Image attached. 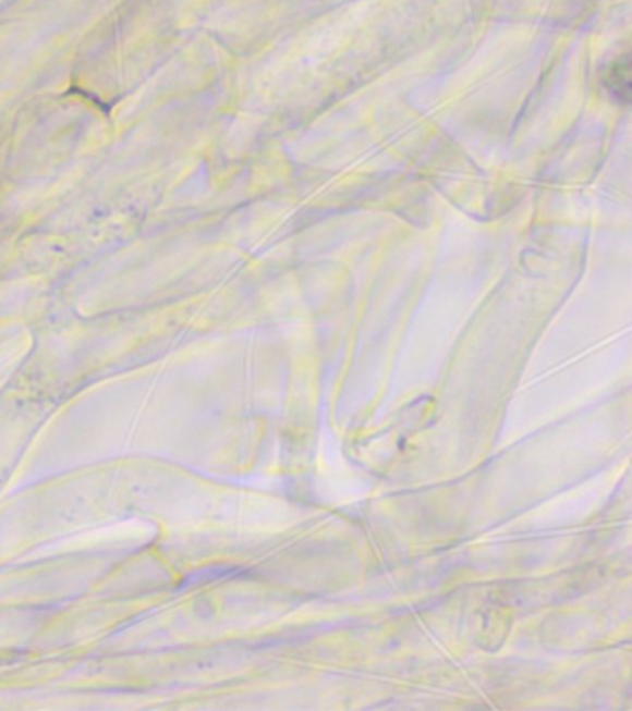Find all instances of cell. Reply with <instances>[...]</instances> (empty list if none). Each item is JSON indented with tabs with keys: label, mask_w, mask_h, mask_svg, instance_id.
Returning <instances> with one entry per match:
<instances>
[{
	"label": "cell",
	"mask_w": 632,
	"mask_h": 711,
	"mask_svg": "<svg viewBox=\"0 0 632 711\" xmlns=\"http://www.w3.org/2000/svg\"><path fill=\"white\" fill-rule=\"evenodd\" d=\"M631 63L629 57H623L613 63L612 68L608 69L607 73V87L610 94H613L616 100L621 102H629V94H631Z\"/></svg>",
	"instance_id": "cell-1"
}]
</instances>
